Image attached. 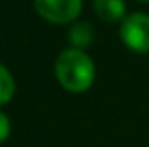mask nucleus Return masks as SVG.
Masks as SVG:
<instances>
[{
	"label": "nucleus",
	"instance_id": "nucleus-1",
	"mask_svg": "<svg viewBox=\"0 0 149 147\" xmlns=\"http://www.w3.org/2000/svg\"><path fill=\"white\" fill-rule=\"evenodd\" d=\"M55 76L66 91H87L95 81V62L83 49L68 47L55 60Z\"/></svg>",
	"mask_w": 149,
	"mask_h": 147
},
{
	"label": "nucleus",
	"instance_id": "nucleus-2",
	"mask_svg": "<svg viewBox=\"0 0 149 147\" xmlns=\"http://www.w3.org/2000/svg\"><path fill=\"white\" fill-rule=\"evenodd\" d=\"M121 38L134 51H149V15L134 11L121 23Z\"/></svg>",
	"mask_w": 149,
	"mask_h": 147
},
{
	"label": "nucleus",
	"instance_id": "nucleus-3",
	"mask_svg": "<svg viewBox=\"0 0 149 147\" xmlns=\"http://www.w3.org/2000/svg\"><path fill=\"white\" fill-rule=\"evenodd\" d=\"M38 13L53 23H68L81 11V0H34Z\"/></svg>",
	"mask_w": 149,
	"mask_h": 147
},
{
	"label": "nucleus",
	"instance_id": "nucleus-4",
	"mask_svg": "<svg viewBox=\"0 0 149 147\" xmlns=\"http://www.w3.org/2000/svg\"><path fill=\"white\" fill-rule=\"evenodd\" d=\"M95 11L104 21L125 19V0H93Z\"/></svg>",
	"mask_w": 149,
	"mask_h": 147
},
{
	"label": "nucleus",
	"instance_id": "nucleus-5",
	"mask_svg": "<svg viewBox=\"0 0 149 147\" xmlns=\"http://www.w3.org/2000/svg\"><path fill=\"white\" fill-rule=\"evenodd\" d=\"M95 38V28H93L91 23L87 21H76L68 30V40L72 44V47L76 49H83Z\"/></svg>",
	"mask_w": 149,
	"mask_h": 147
},
{
	"label": "nucleus",
	"instance_id": "nucleus-6",
	"mask_svg": "<svg viewBox=\"0 0 149 147\" xmlns=\"http://www.w3.org/2000/svg\"><path fill=\"white\" fill-rule=\"evenodd\" d=\"M15 92V81H13V76L10 74L6 66L0 62V106L6 102H10L11 96Z\"/></svg>",
	"mask_w": 149,
	"mask_h": 147
},
{
	"label": "nucleus",
	"instance_id": "nucleus-7",
	"mask_svg": "<svg viewBox=\"0 0 149 147\" xmlns=\"http://www.w3.org/2000/svg\"><path fill=\"white\" fill-rule=\"evenodd\" d=\"M10 130H11V126H10V119H8L6 115L0 111V144H2V141L6 140L8 136H10Z\"/></svg>",
	"mask_w": 149,
	"mask_h": 147
},
{
	"label": "nucleus",
	"instance_id": "nucleus-8",
	"mask_svg": "<svg viewBox=\"0 0 149 147\" xmlns=\"http://www.w3.org/2000/svg\"><path fill=\"white\" fill-rule=\"evenodd\" d=\"M140 2H149V0H140Z\"/></svg>",
	"mask_w": 149,
	"mask_h": 147
}]
</instances>
